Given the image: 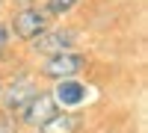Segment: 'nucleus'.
Returning <instances> with one entry per match:
<instances>
[{"label":"nucleus","mask_w":148,"mask_h":133,"mask_svg":"<svg viewBox=\"0 0 148 133\" xmlns=\"http://www.w3.org/2000/svg\"><path fill=\"white\" fill-rule=\"evenodd\" d=\"M83 68H86V56L62 50V53H51V59L42 65V74L51 80H68V77H77Z\"/></svg>","instance_id":"nucleus-1"},{"label":"nucleus","mask_w":148,"mask_h":133,"mask_svg":"<svg viewBox=\"0 0 148 133\" xmlns=\"http://www.w3.org/2000/svg\"><path fill=\"white\" fill-rule=\"evenodd\" d=\"M47 30V12H39V9H24L15 15L12 21V33L18 35V39H36L39 33Z\"/></svg>","instance_id":"nucleus-2"},{"label":"nucleus","mask_w":148,"mask_h":133,"mask_svg":"<svg viewBox=\"0 0 148 133\" xmlns=\"http://www.w3.org/2000/svg\"><path fill=\"white\" fill-rule=\"evenodd\" d=\"M24 115V124H30V127H39L42 121H47L51 115H56V101L51 98V95H45V92H36L30 104L21 110Z\"/></svg>","instance_id":"nucleus-3"},{"label":"nucleus","mask_w":148,"mask_h":133,"mask_svg":"<svg viewBox=\"0 0 148 133\" xmlns=\"http://www.w3.org/2000/svg\"><path fill=\"white\" fill-rule=\"evenodd\" d=\"M74 44V33L71 30H53V33H39L33 39V50L36 53H62Z\"/></svg>","instance_id":"nucleus-4"},{"label":"nucleus","mask_w":148,"mask_h":133,"mask_svg":"<svg viewBox=\"0 0 148 133\" xmlns=\"http://www.w3.org/2000/svg\"><path fill=\"white\" fill-rule=\"evenodd\" d=\"M53 95H56L53 101H59L62 106H80L86 101V86L77 83L74 77H68V80H59V86H56Z\"/></svg>","instance_id":"nucleus-5"},{"label":"nucleus","mask_w":148,"mask_h":133,"mask_svg":"<svg viewBox=\"0 0 148 133\" xmlns=\"http://www.w3.org/2000/svg\"><path fill=\"white\" fill-rule=\"evenodd\" d=\"M77 127H80V118H77V115H68V113H62V115L56 113V115L47 118V121L39 124L42 133H74Z\"/></svg>","instance_id":"nucleus-6"},{"label":"nucleus","mask_w":148,"mask_h":133,"mask_svg":"<svg viewBox=\"0 0 148 133\" xmlns=\"http://www.w3.org/2000/svg\"><path fill=\"white\" fill-rule=\"evenodd\" d=\"M33 95H36V89L30 86L27 80H21V83H15V86L9 89V95H6V106H9V110H18V113H21L24 106L30 104Z\"/></svg>","instance_id":"nucleus-7"},{"label":"nucleus","mask_w":148,"mask_h":133,"mask_svg":"<svg viewBox=\"0 0 148 133\" xmlns=\"http://www.w3.org/2000/svg\"><path fill=\"white\" fill-rule=\"evenodd\" d=\"M77 6V0H47V15H65Z\"/></svg>","instance_id":"nucleus-8"},{"label":"nucleus","mask_w":148,"mask_h":133,"mask_svg":"<svg viewBox=\"0 0 148 133\" xmlns=\"http://www.w3.org/2000/svg\"><path fill=\"white\" fill-rule=\"evenodd\" d=\"M6 39H9V30L3 27V24H0V50H3V47H6Z\"/></svg>","instance_id":"nucleus-9"},{"label":"nucleus","mask_w":148,"mask_h":133,"mask_svg":"<svg viewBox=\"0 0 148 133\" xmlns=\"http://www.w3.org/2000/svg\"><path fill=\"white\" fill-rule=\"evenodd\" d=\"M18 3H21V6H30V0H18Z\"/></svg>","instance_id":"nucleus-10"},{"label":"nucleus","mask_w":148,"mask_h":133,"mask_svg":"<svg viewBox=\"0 0 148 133\" xmlns=\"http://www.w3.org/2000/svg\"><path fill=\"white\" fill-rule=\"evenodd\" d=\"M0 95H3V83H0Z\"/></svg>","instance_id":"nucleus-11"}]
</instances>
